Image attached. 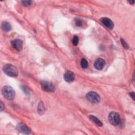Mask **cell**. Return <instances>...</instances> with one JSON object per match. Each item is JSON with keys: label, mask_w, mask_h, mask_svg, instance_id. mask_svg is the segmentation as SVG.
<instances>
[{"label": "cell", "mask_w": 135, "mask_h": 135, "mask_svg": "<svg viewBox=\"0 0 135 135\" xmlns=\"http://www.w3.org/2000/svg\"><path fill=\"white\" fill-rule=\"evenodd\" d=\"M86 98L89 101L94 104L99 102L100 100V96L95 92H88L86 95Z\"/></svg>", "instance_id": "4"}, {"label": "cell", "mask_w": 135, "mask_h": 135, "mask_svg": "<svg viewBox=\"0 0 135 135\" xmlns=\"http://www.w3.org/2000/svg\"><path fill=\"white\" fill-rule=\"evenodd\" d=\"M81 66L83 69H86L88 67V63L85 59H82L81 60Z\"/></svg>", "instance_id": "14"}, {"label": "cell", "mask_w": 135, "mask_h": 135, "mask_svg": "<svg viewBox=\"0 0 135 135\" xmlns=\"http://www.w3.org/2000/svg\"><path fill=\"white\" fill-rule=\"evenodd\" d=\"M21 3L23 6L28 7L30 6L32 4L33 2L32 1H29V0H27V1H26L25 0V1H22L21 2Z\"/></svg>", "instance_id": "16"}, {"label": "cell", "mask_w": 135, "mask_h": 135, "mask_svg": "<svg viewBox=\"0 0 135 135\" xmlns=\"http://www.w3.org/2000/svg\"><path fill=\"white\" fill-rule=\"evenodd\" d=\"M1 27H2V29L4 31L7 32L10 31L12 29V27H11V24L7 21H3L2 23Z\"/></svg>", "instance_id": "12"}, {"label": "cell", "mask_w": 135, "mask_h": 135, "mask_svg": "<svg viewBox=\"0 0 135 135\" xmlns=\"http://www.w3.org/2000/svg\"><path fill=\"white\" fill-rule=\"evenodd\" d=\"M121 44L123 46V47L126 49H128L129 48V46L128 45V44L127 43V42L124 40L123 39V38H121Z\"/></svg>", "instance_id": "17"}, {"label": "cell", "mask_w": 135, "mask_h": 135, "mask_svg": "<svg viewBox=\"0 0 135 135\" xmlns=\"http://www.w3.org/2000/svg\"><path fill=\"white\" fill-rule=\"evenodd\" d=\"M89 119L93 123H94L96 125L98 126L99 127H102L103 126L102 123L97 117H95V116L93 115H89Z\"/></svg>", "instance_id": "11"}, {"label": "cell", "mask_w": 135, "mask_h": 135, "mask_svg": "<svg viewBox=\"0 0 135 135\" xmlns=\"http://www.w3.org/2000/svg\"><path fill=\"white\" fill-rule=\"evenodd\" d=\"M46 111V108L42 101H41L37 107V112L40 114H43Z\"/></svg>", "instance_id": "13"}, {"label": "cell", "mask_w": 135, "mask_h": 135, "mask_svg": "<svg viewBox=\"0 0 135 135\" xmlns=\"http://www.w3.org/2000/svg\"><path fill=\"white\" fill-rule=\"evenodd\" d=\"M41 85L42 89L47 92H53L55 90L53 85L49 81H42L41 82Z\"/></svg>", "instance_id": "5"}, {"label": "cell", "mask_w": 135, "mask_h": 135, "mask_svg": "<svg viewBox=\"0 0 135 135\" xmlns=\"http://www.w3.org/2000/svg\"><path fill=\"white\" fill-rule=\"evenodd\" d=\"M2 93L3 97L8 100H12L14 99L15 95V92L13 89L11 87L8 86L3 87Z\"/></svg>", "instance_id": "1"}, {"label": "cell", "mask_w": 135, "mask_h": 135, "mask_svg": "<svg viewBox=\"0 0 135 135\" xmlns=\"http://www.w3.org/2000/svg\"><path fill=\"white\" fill-rule=\"evenodd\" d=\"M21 89H22V90H23V91L25 92V93H26V94H29V89H27L26 87H25V86H21Z\"/></svg>", "instance_id": "19"}, {"label": "cell", "mask_w": 135, "mask_h": 135, "mask_svg": "<svg viewBox=\"0 0 135 135\" xmlns=\"http://www.w3.org/2000/svg\"><path fill=\"white\" fill-rule=\"evenodd\" d=\"M130 97H131V98L133 100H134V92H130Z\"/></svg>", "instance_id": "20"}, {"label": "cell", "mask_w": 135, "mask_h": 135, "mask_svg": "<svg viewBox=\"0 0 135 135\" xmlns=\"http://www.w3.org/2000/svg\"><path fill=\"white\" fill-rule=\"evenodd\" d=\"M17 128L19 131L24 134H29L31 133V131L30 129L24 124L22 123H19L17 125Z\"/></svg>", "instance_id": "10"}, {"label": "cell", "mask_w": 135, "mask_h": 135, "mask_svg": "<svg viewBox=\"0 0 135 135\" xmlns=\"http://www.w3.org/2000/svg\"><path fill=\"white\" fill-rule=\"evenodd\" d=\"M79 43V37L78 36L76 35H74L73 37V38H72V43L74 46H76L78 45Z\"/></svg>", "instance_id": "15"}, {"label": "cell", "mask_w": 135, "mask_h": 135, "mask_svg": "<svg viewBox=\"0 0 135 135\" xmlns=\"http://www.w3.org/2000/svg\"><path fill=\"white\" fill-rule=\"evenodd\" d=\"M75 79V74L74 73L70 71H67L64 75V79L65 80L69 83L72 82L74 81Z\"/></svg>", "instance_id": "8"}, {"label": "cell", "mask_w": 135, "mask_h": 135, "mask_svg": "<svg viewBox=\"0 0 135 135\" xmlns=\"http://www.w3.org/2000/svg\"><path fill=\"white\" fill-rule=\"evenodd\" d=\"M3 70L4 72L9 76L15 77L18 75V70L17 68L12 65H6L4 66Z\"/></svg>", "instance_id": "2"}, {"label": "cell", "mask_w": 135, "mask_h": 135, "mask_svg": "<svg viewBox=\"0 0 135 135\" xmlns=\"http://www.w3.org/2000/svg\"><path fill=\"white\" fill-rule=\"evenodd\" d=\"M106 65V62L105 60L101 58H98L95 60L94 66L95 69H97L98 70H101L104 68Z\"/></svg>", "instance_id": "9"}, {"label": "cell", "mask_w": 135, "mask_h": 135, "mask_svg": "<svg viewBox=\"0 0 135 135\" xmlns=\"http://www.w3.org/2000/svg\"><path fill=\"white\" fill-rule=\"evenodd\" d=\"M75 25L78 27H81L82 25V21L80 20V19H78V18L75 19Z\"/></svg>", "instance_id": "18"}, {"label": "cell", "mask_w": 135, "mask_h": 135, "mask_svg": "<svg viewBox=\"0 0 135 135\" xmlns=\"http://www.w3.org/2000/svg\"><path fill=\"white\" fill-rule=\"evenodd\" d=\"M12 46L16 50L20 51L22 50L23 48V42L20 39H15L11 42Z\"/></svg>", "instance_id": "6"}, {"label": "cell", "mask_w": 135, "mask_h": 135, "mask_svg": "<svg viewBox=\"0 0 135 135\" xmlns=\"http://www.w3.org/2000/svg\"><path fill=\"white\" fill-rule=\"evenodd\" d=\"M100 22L107 28L109 29H112L114 27V24L110 18L107 17H102L100 20Z\"/></svg>", "instance_id": "7"}, {"label": "cell", "mask_w": 135, "mask_h": 135, "mask_svg": "<svg viewBox=\"0 0 135 135\" xmlns=\"http://www.w3.org/2000/svg\"><path fill=\"white\" fill-rule=\"evenodd\" d=\"M129 3L130 4H134V1H129Z\"/></svg>", "instance_id": "22"}, {"label": "cell", "mask_w": 135, "mask_h": 135, "mask_svg": "<svg viewBox=\"0 0 135 135\" xmlns=\"http://www.w3.org/2000/svg\"><path fill=\"white\" fill-rule=\"evenodd\" d=\"M108 120L113 126L118 125L120 123V117L119 113L115 112H111L109 114Z\"/></svg>", "instance_id": "3"}, {"label": "cell", "mask_w": 135, "mask_h": 135, "mask_svg": "<svg viewBox=\"0 0 135 135\" xmlns=\"http://www.w3.org/2000/svg\"><path fill=\"white\" fill-rule=\"evenodd\" d=\"M4 108V105L2 101H1V110L3 111Z\"/></svg>", "instance_id": "21"}]
</instances>
